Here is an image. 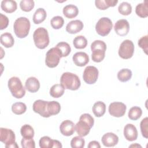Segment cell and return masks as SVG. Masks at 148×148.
I'll list each match as a JSON object with an SVG mask.
<instances>
[{"label":"cell","instance_id":"obj_14","mask_svg":"<svg viewBox=\"0 0 148 148\" xmlns=\"http://www.w3.org/2000/svg\"><path fill=\"white\" fill-rule=\"evenodd\" d=\"M47 101L42 99L35 101L32 105V109L34 112L39 114L43 117H49L47 112Z\"/></svg>","mask_w":148,"mask_h":148},{"label":"cell","instance_id":"obj_39","mask_svg":"<svg viewBox=\"0 0 148 148\" xmlns=\"http://www.w3.org/2000/svg\"><path fill=\"white\" fill-rule=\"evenodd\" d=\"M84 145V139L79 135L73 137L71 141V146L72 148H83Z\"/></svg>","mask_w":148,"mask_h":148},{"label":"cell","instance_id":"obj_46","mask_svg":"<svg viewBox=\"0 0 148 148\" xmlns=\"http://www.w3.org/2000/svg\"><path fill=\"white\" fill-rule=\"evenodd\" d=\"M62 147V146L60 142H59L57 140H53V147H52V148H53V147H56H56H60L61 148Z\"/></svg>","mask_w":148,"mask_h":148},{"label":"cell","instance_id":"obj_25","mask_svg":"<svg viewBox=\"0 0 148 148\" xmlns=\"http://www.w3.org/2000/svg\"><path fill=\"white\" fill-rule=\"evenodd\" d=\"M92 112L97 117H100L102 116L105 113L106 111V105L105 103H103L102 101H98L96 102L92 108Z\"/></svg>","mask_w":148,"mask_h":148},{"label":"cell","instance_id":"obj_44","mask_svg":"<svg viewBox=\"0 0 148 148\" xmlns=\"http://www.w3.org/2000/svg\"><path fill=\"white\" fill-rule=\"evenodd\" d=\"M9 24V19L8 17L3 15L2 13H0V29L2 30L5 29Z\"/></svg>","mask_w":148,"mask_h":148},{"label":"cell","instance_id":"obj_5","mask_svg":"<svg viewBox=\"0 0 148 148\" xmlns=\"http://www.w3.org/2000/svg\"><path fill=\"white\" fill-rule=\"evenodd\" d=\"M33 39L36 47L45 49L49 44L50 39L47 30L43 27H39L34 32Z\"/></svg>","mask_w":148,"mask_h":148},{"label":"cell","instance_id":"obj_31","mask_svg":"<svg viewBox=\"0 0 148 148\" xmlns=\"http://www.w3.org/2000/svg\"><path fill=\"white\" fill-rule=\"evenodd\" d=\"M73 44L76 49H82L87 46V40L84 36L79 35L74 38Z\"/></svg>","mask_w":148,"mask_h":148},{"label":"cell","instance_id":"obj_13","mask_svg":"<svg viewBox=\"0 0 148 148\" xmlns=\"http://www.w3.org/2000/svg\"><path fill=\"white\" fill-rule=\"evenodd\" d=\"M116 33L120 36H125L130 30V24L125 19H120L116 21L114 27Z\"/></svg>","mask_w":148,"mask_h":148},{"label":"cell","instance_id":"obj_23","mask_svg":"<svg viewBox=\"0 0 148 148\" xmlns=\"http://www.w3.org/2000/svg\"><path fill=\"white\" fill-rule=\"evenodd\" d=\"M61 110V105L60 103L56 101H47V112L50 116L57 114Z\"/></svg>","mask_w":148,"mask_h":148},{"label":"cell","instance_id":"obj_4","mask_svg":"<svg viewBox=\"0 0 148 148\" xmlns=\"http://www.w3.org/2000/svg\"><path fill=\"white\" fill-rule=\"evenodd\" d=\"M91 50L92 61L95 62H100L105 58L106 45L102 40H95L91 45Z\"/></svg>","mask_w":148,"mask_h":148},{"label":"cell","instance_id":"obj_43","mask_svg":"<svg viewBox=\"0 0 148 148\" xmlns=\"http://www.w3.org/2000/svg\"><path fill=\"white\" fill-rule=\"evenodd\" d=\"M147 35L141 37L138 42L139 46L143 49L145 54H147Z\"/></svg>","mask_w":148,"mask_h":148},{"label":"cell","instance_id":"obj_28","mask_svg":"<svg viewBox=\"0 0 148 148\" xmlns=\"http://www.w3.org/2000/svg\"><path fill=\"white\" fill-rule=\"evenodd\" d=\"M136 14L142 18H145L148 16V6L147 1L138 4L135 8Z\"/></svg>","mask_w":148,"mask_h":148},{"label":"cell","instance_id":"obj_36","mask_svg":"<svg viewBox=\"0 0 148 148\" xmlns=\"http://www.w3.org/2000/svg\"><path fill=\"white\" fill-rule=\"evenodd\" d=\"M119 12L124 16H127L132 12V6L131 4L127 2H123L118 7Z\"/></svg>","mask_w":148,"mask_h":148},{"label":"cell","instance_id":"obj_19","mask_svg":"<svg viewBox=\"0 0 148 148\" xmlns=\"http://www.w3.org/2000/svg\"><path fill=\"white\" fill-rule=\"evenodd\" d=\"M83 26L84 25L82 21L79 20H72L67 24L66 31L69 34H75L82 30Z\"/></svg>","mask_w":148,"mask_h":148},{"label":"cell","instance_id":"obj_22","mask_svg":"<svg viewBox=\"0 0 148 148\" xmlns=\"http://www.w3.org/2000/svg\"><path fill=\"white\" fill-rule=\"evenodd\" d=\"M1 9L3 11L8 13H11L17 9V3L13 0H3L1 4Z\"/></svg>","mask_w":148,"mask_h":148},{"label":"cell","instance_id":"obj_8","mask_svg":"<svg viewBox=\"0 0 148 148\" xmlns=\"http://www.w3.org/2000/svg\"><path fill=\"white\" fill-rule=\"evenodd\" d=\"M62 54L56 47L50 49L46 54L45 63L49 68H55L60 62Z\"/></svg>","mask_w":148,"mask_h":148},{"label":"cell","instance_id":"obj_27","mask_svg":"<svg viewBox=\"0 0 148 148\" xmlns=\"http://www.w3.org/2000/svg\"><path fill=\"white\" fill-rule=\"evenodd\" d=\"M47 13L46 10L42 8H38L33 15V22L35 24H38L43 22L46 18Z\"/></svg>","mask_w":148,"mask_h":148},{"label":"cell","instance_id":"obj_17","mask_svg":"<svg viewBox=\"0 0 148 148\" xmlns=\"http://www.w3.org/2000/svg\"><path fill=\"white\" fill-rule=\"evenodd\" d=\"M101 141L106 147H113L117 144L119 137L113 132H108L102 136Z\"/></svg>","mask_w":148,"mask_h":148},{"label":"cell","instance_id":"obj_7","mask_svg":"<svg viewBox=\"0 0 148 148\" xmlns=\"http://www.w3.org/2000/svg\"><path fill=\"white\" fill-rule=\"evenodd\" d=\"M16 136L14 132L10 129L0 128V140L5 145L6 147H18L15 141Z\"/></svg>","mask_w":148,"mask_h":148},{"label":"cell","instance_id":"obj_37","mask_svg":"<svg viewBox=\"0 0 148 148\" xmlns=\"http://www.w3.org/2000/svg\"><path fill=\"white\" fill-rule=\"evenodd\" d=\"M64 23V20L62 17L60 16H56L53 17L50 20L51 26L53 29H58L61 28Z\"/></svg>","mask_w":148,"mask_h":148},{"label":"cell","instance_id":"obj_35","mask_svg":"<svg viewBox=\"0 0 148 148\" xmlns=\"http://www.w3.org/2000/svg\"><path fill=\"white\" fill-rule=\"evenodd\" d=\"M27 110L26 105L23 102H16L12 106V110L16 114L20 115L25 112Z\"/></svg>","mask_w":148,"mask_h":148},{"label":"cell","instance_id":"obj_15","mask_svg":"<svg viewBox=\"0 0 148 148\" xmlns=\"http://www.w3.org/2000/svg\"><path fill=\"white\" fill-rule=\"evenodd\" d=\"M60 131L63 135L69 136L74 133L75 131V125L72 121L66 120L61 123L60 125Z\"/></svg>","mask_w":148,"mask_h":148},{"label":"cell","instance_id":"obj_47","mask_svg":"<svg viewBox=\"0 0 148 148\" xmlns=\"http://www.w3.org/2000/svg\"><path fill=\"white\" fill-rule=\"evenodd\" d=\"M129 147H142V146H140V145H138V143H135V144H134V145H131V146H130Z\"/></svg>","mask_w":148,"mask_h":148},{"label":"cell","instance_id":"obj_1","mask_svg":"<svg viewBox=\"0 0 148 148\" xmlns=\"http://www.w3.org/2000/svg\"><path fill=\"white\" fill-rule=\"evenodd\" d=\"M94 124V118L88 113L82 114L75 125V130L80 136H85L90 132Z\"/></svg>","mask_w":148,"mask_h":148},{"label":"cell","instance_id":"obj_20","mask_svg":"<svg viewBox=\"0 0 148 148\" xmlns=\"http://www.w3.org/2000/svg\"><path fill=\"white\" fill-rule=\"evenodd\" d=\"M25 87L29 92H36L40 88V83L36 77H29L25 81Z\"/></svg>","mask_w":148,"mask_h":148},{"label":"cell","instance_id":"obj_41","mask_svg":"<svg viewBox=\"0 0 148 148\" xmlns=\"http://www.w3.org/2000/svg\"><path fill=\"white\" fill-rule=\"evenodd\" d=\"M140 127L142 136L145 138H148V118L147 117L142 120Z\"/></svg>","mask_w":148,"mask_h":148},{"label":"cell","instance_id":"obj_11","mask_svg":"<svg viewBox=\"0 0 148 148\" xmlns=\"http://www.w3.org/2000/svg\"><path fill=\"white\" fill-rule=\"evenodd\" d=\"M98 70L94 66H87L83 72V79L84 81L89 84L95 83L98 77Z\"/></svg>","mask_w":148,"mask_h":148},{"label":"cell","instance_id":"obj_26","mask_svg":"<svg viewBox=\"0 0 148 148\" xmlns=\"http://www.w3.org/2000/svg\"><path fill=\"white\" fill-rule=\"evenodd\" d=\"M1 43L6 48L12 47L14 43V39L9 32H5L1 35Z\"/></svg>","mask_w":148,"mask_h":148},{"label":"cell","instance_id":"obj_42","mask_svg":"<svg viewBox=\"0 0 148 148\" xmlns=\"http://www.w3.org/2000/svg\"><path fill=\"white\" fill-rule=\"evenodd\" d=\"M21 145L23 148H35V143L32 138H23L21 140Z\"/></svg>","mask_w":148,"mask_h":148},{"label":"cell","instance_id":"obj_40","mask_svg":"<svg viewBox=\"0 0 148 148\" xmlns=\"http://www.w3.org/2000/svg\"><path fill=\"white\" fill-rule=\"evenodd\" d=\"M39 146L41 148H52L53 139L47 136L42 137L39 140Z\"/></svg>","mask_w":148,"mask_h":148},{"label":"cell","instance_id":"obj_21","mask_svg":"<svg viewBox=\"0 0 148 148\" xmlns=\"http://www.w3.org/2000/svg\"><path fill=\"white\" fill-rule=\"evenodd\" d=\"M62 12L66 18H72L77 16L79 13V9L76 6L69 4L64 7Z\"/></svg>","mask_w":148,"mask_h":148},{"label":"cell","instance_id":"obj_18","mask_svg":"<svg viewBox=\"0 0 148 148\" xmlns=\"http://www.w3.org/2000/svg\"><path fill=\"white\" fill-rule=\"evenodd\" d=\"M72 60L74 64L78 66H84L89 62V57L87 53L82 51L73 54Z\"/></svg>","mask_w":148,"mask_h":148},{"label":"cell","instance_id":"obj_29","mask_svg":"<svg viewBox=\"0 0 148 148\" xmlns=\"http://www.w3.org/2000/svg\"><path fill=\"white\" fill-rule=\"evenodd\" d=\"M65 91V88L61 84H56L51 86L50 89V95L53 98H60Z\"/></svg>","mask_w":148,"mask_h":148},{"label":"cell","instance_id":"obj_2","mask_svg":"<svg viewBox=\"0 0 148 148\" xmlns=\"http://www.w3.org/2000/svg\"><path fill=\"white\" fill-rule=\"evenodd\" d=\"M61 84L65 89L71 90H76L80 87L81 82L79 77L71 72H64L60 78Z\"/></svg>","mask_w":148,"mask_h":148},{"label":"cell","instance_id":"obj_45","mask_svg":"<svg viewBox=\"0 0 148 148\" xmlns=\"http://www.w3.org/2000/svg\"><path fill=\"white\" fill-rule=\"evenodd\" d=\"M88 148H100L101 146L99 145V143L96 140H92L91 141L88 145Z\"/></svg>","mask_w":148,"mask_h":148},{"label":"cell","instance_id":"obj_33","mask_svg":"<svg viewBox=\"0 0 148 148\" xmlns=\"http://www.w3.org/2000/svg\"><path fill=\"white\" fill-rule=\"evenodd\" d=\"M56 47L58 48V49L60 51L62 57L68 56L70 54L71 51L70 45L65 42H59L58 43H57Z\"/></svg>","mask_w":148,"mask_h":148},{"label":"cell","instance_id":"obj_6","mask_svg":"<svg viewBox=\"0 0 148 148\" xmlns=\"http://www.w3.org/2000/svg\"><path fill=\"white\" fill-rule=\"evenodd\" d=\"M8 88L12 95L16 98H21L25 94V90L18 77L13 76L8 80Z\"/></svg>","mask_w":148,"mask_h":148},{"label":"cell","instance_id":"obj_12","mask_svg":"<svg viewBox=\"0 0 148 148\" xmlns=\"http://www.w3.org/2000/svg\"><path fill=\"white\" fill-rule=\"evenodd\" d=\"M126 109L127 106L124 103L114 102L109 105L108 110L111 116L116 117H120L125 114Z\"/></svg>","mask_w":148,"mask_h":148},{"label":"cell","instance_id":"obj_34","mask_svg":"<svg viewBox=\"0 0 148 148\" xmlns=\"http://www.w3.org/2000/svg\"><path fill=\"white\" fill-rule=\"evenodd\" d=\"M142 114V110L139 106L132 107L128 112V116L130 119L132 120H136L139 119Z\"/></svg>","mask_w":148,"mask_h":148},{"label":"cell","instance_id":"obj_10","mask_svg":"<svg viewBox=\"0 0 148 148\" xmlns=\"http://www.w3.org/2000/svg\"><path fill=\"white\" fill-rule=\"evenodd\" d=\"M134 45L129 39L124 40L119 49V55L123 59H129L131 58L134 53Z\"/></svg>","mask_w":148,"mask_h":148},{"label":"cell","instance_id":"obj_3","mask_svg":"<svg viewBox=\"0 0 148 148\" xmlns=\"http://www.w3.org/2000/svg\"><path fill=\"white\" fill-rule=\"evenodd\" d=\"M30 26V21L27 17H18L15 20L13 25L14 34L18 38H24L28 35Z\"/></svg>","mask_w":148,"mask_h":148},{"label":"cell","instance_id":"obj_24","mask_svg":"<svg viewBox=\"0 0 148 148\" xmlns=\"http://www.w3.org/2000/svg\"><path fill=\"white\" fill-rule=\"evenodd\" d=\"M117 0H96L95 6L100 10H105L109 7H113L117 3Z\"/></svg>","mask_w":148,"mask_h":148},{"label":"cell","instance_id":"obj_16","mask_svg":"<svg viewBox=\"0 0 148 148\" xmlns=\"http://www.w3.org/2000/svg\"><path fill=\"white\" fill-rule=\"evenodd\" d=\"M124 136L128 141L135 140L138 138V131L136 127L132 124H127L124 128Z\"/></svg>","mask_w":148,"mask_h":148},{"label":"cell","instance_id":"obj_9","mask_svg":"<svg viewBox=\"0 0 148 148\" xmlns=\"http://www.w3.org/2000/svg\"><path fill=\"white\" fill-rule=\"evenodd\" d=\"M113 27L112 20L106 17L101 18L95 25V30L97 34L102 36L108 35Z\"/></svg>","mask_w":148,"mask_h":148},{"label":"cell","instance_id":"obj_38","mask_svg":"<svg viewBox=\"0 0 148 148\" xmlns=\"http://www.w3.org/2000/svg\"><path fill=\"white\" fill-rule=\"evenodd\" d=\"M35 2L32 0H22L20 3V7L23 11L28 12L34 8Z\"/></svg>","mask_w":148,"mask_h":148},{"label":"cell","instance_id":"obj_30","mask_svg":"<svg viewBox=\"0 0 148 148\" xmlns=\"http://www.w3.org/2000/svg\"><path fill=\"white\" fill-rule=\"evenodd\" d=\"M132 72L128 68H123L117 73V78L121 82H125L131 79L132 77Z\"/></svg>","mask_w":148,"mask_h":148},{"label":"cell","instance_id":"obj_32","mask_svg":"<svg viewBox=\"0 0 148 148\" xmlns=\"http://www.w3.org/2000/svg\"><path fill=\"white\" fill-rule=\"evenodd\" d=\"M20 133L23 138H33L34 136V128L29 124L23 125L20 129Z\"/></svg>","mask_w":148,"mask_h":148}]
</instances>
